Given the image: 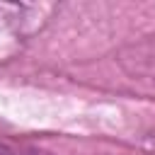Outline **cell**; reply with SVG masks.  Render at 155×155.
Masks as SVG:
<instances>
[{
    "instance_id": "1",
    "label": "cell",
    "mask_w": 155,
    "mask_h": 155,
    "mask_svg": "<svg viewBox=\"0 0 155 155\" xmlns=\"http://www.w3.org/2000/svg\"><path fill=\"white\" fill-rule=\"evenodd\" d=\"M0 155H56L53 150L22 140V138H10V136H0Z\"/></svg>"
}]
</instances>
